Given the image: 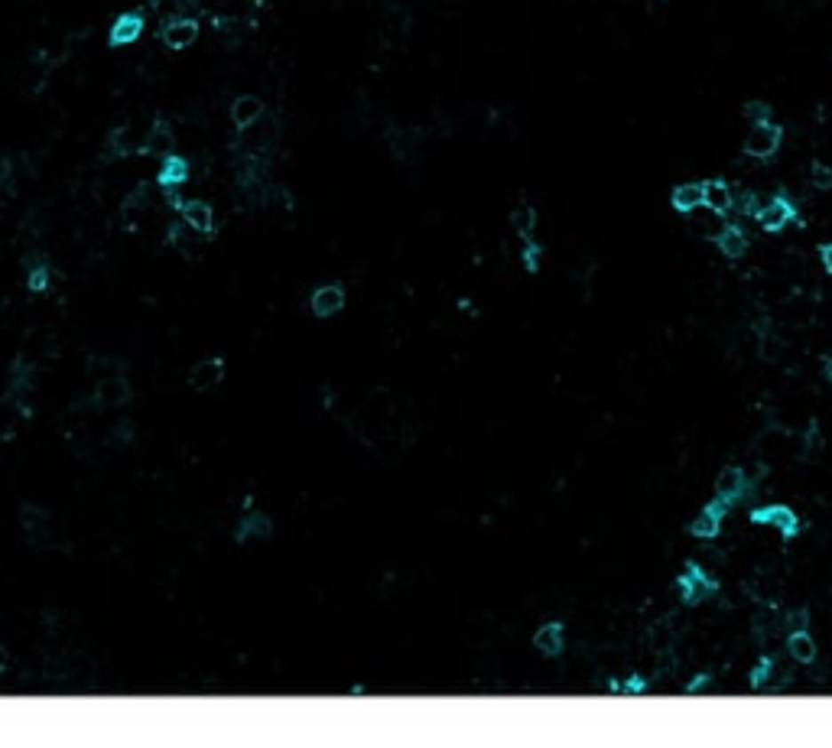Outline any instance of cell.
Here are the masks:
<instances>
[{
    "label": "cell",
    "instance_id": "27",
    "mask_svg": "<svg viewBox=\"0 0 832 748\" xmlns=\"http://www.w3.org/2000/svg\"><path fill=\"white\" fill-rule=\"evenodd\" d=\"M757 209H761V199H757V192H751V189H738V192H735V209H732V212H741L745 218H755Z\"/></svg>",
    "mask_w": 832,
    "mask_h": 748
},
{
    "label": "cell",
    "instance_id": "29",
    "mask_svg": "<svg viewBox=\"0 0 832 748\" xmlns=\"http://www.w3.org/2000/svg\"><path fill=\"white\" fill-rule=\"evenodd\" d=\"M810 182H813L820 192H829L832 189V166H829V163L816 160L813 166H810Z\"/></svg>",
    "mask_w": 832,
    "mask_h": 748
},
{
    "label": "cell",
    "instance_id": "13",
    "mask_svg": "<svg viewBox=\"0 0 832 748\" xmlns=\"http://www.w3.org/2000/svg\"><path fill=\"white\" fill-rule=\"evenodd\" d=\"M264 114H267L264 98L237 95L235 101H231V124H235L237 131H251V127H257V124L264 121Z\"/></svg>",
    "mask_w": 832,
    "mask_h": 748
},
{
    "label": "cell",
    "instance_id": "6",
    "mask_svg": "<svg viewBox=\"0 0 832 748\" xmlns=\"http://www.w3.org/2000/svg\"><path fill=\"white\" fill-rule=\"evenodd\" d=\"M780 143H784V127L777 121L751 124V131L745 137V157H751V160H771V157H777Z\"/></svg>",
    "mask_w": 832,
    "mask_h": 748
},
{
    "label": "cell",
    "instance_id": "15",
    "mask_svg": "<svg viewBox=\"0 0 832 748\" xmlns=\"http://www.w3.org/2000/svg\"><path fill=\"white\" fill-rule=\"evenodd\" d=\"M225 378V361L212 355V358H199L189 371V388L192 390H215Z\"/></svg>",
    "mask_w": 832,
    "mask_h": 748
},
{
    "label": "cell",
    "instance_id": "23",
    "mask_svg": "<svg viewBox=\"0 0 832 748\" xmlns=\"http://www.w3.org/2000/svg\"><path fill=\"white\" fill-rule=\"evenodd\" d=\"M511 228L520 235V241L533 237V231H537V209L530 202H520L517 209L511 212Z\"/></svg>",
    "mask_w": 832,
    "mask_h": 748
},
{
    "label": "cell",
    "instance_id": "19",
    "mask_svg": "<svg viewBox=\"0 0 832 748\" xmlns=\"http://www.w3.org/2000/svg\"><path fill=\"white\" fill-rule=\"evenodd\" d=\"M787 654L794 657L796 664H813L820 657V644L810 635V628H794L787 631Z\"/></svg>",
    "mask_w": 832,
    "mask_h": 748
},
{
    "label": "cell",
    "instance_id": "34",
    "mask_svg": "<svg viewBox=\"0 0 832 748\" xmlns=\"http://www.w3.org/2000/svg\"><path fill=\"white\" fill-rule=\"evenodd\" d=\"M829 378H832V368H829Z\"/></svg>",
    "mask_w": 832,
    "mask_h": 748
},
{
    "label": "cell",
    "instance_id": "12",
    "mask_svg": "<svg viewBox=\"0 0 832 748\" xmlns=\"http://www.w3.org/2000/svg\"><path fill=\"white\" fill-rule=\"evenodd\" d=\"M712 241L719 247V254L728 257V261H741L748 254V247H751V237H748V231L738 221H725Z\"/></svg>",
    "mask_w": 832,
    "mask_h": 748
},
{
    "label": "cell",
    "instance_id": "7",
    "mask_svg": "<svg viewBox=\"0 0 832 748\" xmlns=\"http://www.w3.org/2000/svg\"><path fill=\"white\" fill-rule=\"evenodd\" d=\"M199 36H202L199 20L189 17V13H172V17L166 20V23H163V29H160L163 46L172 49V52H182V49L196 46V39H199Z\"/></svg>",
    "mask_w": 832,
    "mask_h": 748
},
{
    "label": "cell",
    "instance_id": "16",
    "mask_svg": "<svg viewBox=\"0 0 832 748\" xmlns=\"http://www.w3.org/2000/svg\"><path fill=\"white\" fill-rule=\"evenodd\" d=\"M702 209L716 212V215H728L735 209V189L725 180H702Z\"/></svg>",
    "mask_w": 832,
    "mask_h": 748
},
{
    "label": "cell",
    "instance_id": "28",
    "mask_svg": "<svg viewBox=\"0 0 832 748\" xmlns=\"http://www.w3.org/2000/svg\"><path fill=\"white\" fill-rule=\"evenodd\" d=\"M520 257H524V270H527V274H537L540 261H543V247H540L533 237H524V254Z\"/></svg>",
    "mask_w": 832,
    "mask_h": 748
},
{
    "label": "cell",
    "instance_id": "17",
    "mask_svg": "<svg viewBox=\"0 0 832 748\" xmlns=\"http://www.w3.org/2000/svg\"><path fill=\"white\" fill-rule=\"evenodd\" d=\"M533 647L543 657H559V654L566 651V625L563 622H543L533 631Z\"/></svg>",
    "mask_w": 832,
    "mask_h": 748
},
{
    "label": "cell",
    "instance_id": "9",
    "mask_svg": "<svg viewBox=\"0 0 832 748\" xmlns=\"http://www.w3.org/2000/svg\"><path fill=\"white\" fill-rule=\"evenodd\" d=\"M143 29H147V17H143L140 10H124V13H117V17L111 20V27H108V46H114V49L133 46V43L143 36Z\"/></svg>",
    "mask_w": 832,
    "mask_h": 748
},
{
    "label": "cell",
    "instance_id": "26",
    "mask_svg": "<svg viewBox=\"0 0 832 748\" xmlns=\"http://www.w3.org/2000/svg\"><path fill=\"white\" fill-rule=\"evenodd\" d=\"M27 286H29V290H33V294H46L49 286H52V267H46V264L29 267V274H27Z\"/></svg>",
    "mask_w": 832,
    "mask_h": 748
},
{
    "label": "cell",
    "instance_id": "32",
    "mask_svg": "<svg viewBox=\"0 0 832 748\" xmlns=\"http://www.w3.org/2000/svg\"><path fill=\"white\" fill-rule=\"evenodd\" d=\"M820 264H823V270L832 277V241H826V245H820Z\"/></svg>",
    "mask_w": 832,
    "mask_h": 748
},
{
    "label": "cell",
    "instance_id": "20",
    "mask_svg": "<svg viewBox=\"0 0 832 748\" xmlns=\"http://www.w3.org/2000/svg\"><path fill=\"white\" fill-rule=\"evenodd\" d=\"M140 153H153V157H166V153H176V133L166 121H153L150 133L143 137Z\"/></svg>",
    "mask_w": 832,
    "mask_h": 748
},
{
    "label": "cell",
    "instance_id": "18",
    "mask_svg": "<svg viewBox=\"0 0 832 748\" xmlns=\"http://www.w3.org/2000/svg\"><path fill=\"white\" fill-rule=\"evenodd\" d=\"M670 209L676 215H692V212L702 209V180L680 182L670 189Z\"/></svg>",
    "mask_w": 832,
    "mask_h": 748
},
{
    "label": "cell",
    "instance_id": "31",
    "mask_svg": "<svg viewBox=\"0 0 832 748\" xmlns=\"http://www.w3.org/2000/svg\"><path fill=\"white\" fill-rule=\"evenodd\" d=\"M810 612L806 608H796V612H787V618H784V628L787 631H794V628H810Z\"/></svg>",
    "mask_w": 832,
    "mask_h": 748
},
{
    "label": "cell",
    "instance_id": "1",
    "mask_svg": "<svg viewBox=\"0 0 832 748\" xmlns=\"http://www.w3.org/2000/svg\"><path fill=\"white\" fill-rule=\"evenodd\" d=\"M673 589H676V596H680L683 606H700L706 596H716V592H719V579L709 576L702 563L690 559V563H686V569H683L680 576H676Z\"/></svg>",
    "mask_w": 832,
    "mask_h": 748
},
{
    "label": "cell",
    "instance_id": "11",
    "mask_svg": "<svg viewBox=\"0 0 832 748\" xmlns=\"http://www.w3.org/2000/svg\"><path fill=\"white\" fill-rule=\"evenodd\" d=\"M309 310L316 319H332L345 310V286L341 284H322L312 290L309 296Z\"/></svg>",
    "mask_w": 832,
    "mask_h": 748
},
{
    "label": "cell",
    "instance_id": "30",
    "mask_svg": "<svg viewBox=\"0 0 832 748\" xmlns=\"http://www.w3.org/2000/svg\"><path fill=\"white\" fill-rule=\"evenodd\" d=\"M644 690H647V680H644L641 673H628L624 683L618 680V693H621V696H641Z\"/></svg>",
    "mask_w": 832,
    "mask_h": 748
},
{
    "label": "cell",
    "instance_id": "4",
    "mask_svg": "<svg viewBox=\"0 0 832 748\" xmlns=\"http://www.w3.org/2000/svg\"><path fill=\"white\" fill-rule=\"evenodd\" d=\"M748 521L757 524V527H771L784 540H796L800 534V514L790 508V504H764V508H755L748 514Z\"/></svg>",
    "mask_w": 832,
    "mask_h": 748
},
{
    "label": "cell",
    "instance_id": "3",
    "mask_svg": "<svg viewBox=\"0 0 832 748\" xmlns=\"http://www.w3.org/2000/svg\"><path fill=\"white\" fill-rule=\"evenodd\" d=\"M755 479L748 475L745 465H725L719 475H716V498H719L722 504H728V508H735L738 502H745L748 495L755 492Z\"/></svg>",
    "mask_w": 832,
    "mask_h": 748
},
{
    "label": "cell",
    "instance_id": "22",
    "mask_svg": "<svg viewBox=\"0 0 832 748\" xmlns=\"http://www.w3.org/2000/svg\"><path fill=\"white\" fill-rule=\"evenodd\" d=\"M140 143L143 141H137L133 127H127V124H121V127H114V131L108 133V150H111L114 157H131V153H140Z\"/></svg>",
    "mask_w": 832,
    "mask_h": 748
},
{
    "label": "cell",
    "instance_id": "24",
    "mask_svg": "<svg viewBox=\"0 0 832 748\" xmlns=\"http://www.w3.org/2000/svg\"><path fill=\"white\" fill-rule=\"evenodd\" d=\"M774 673H777V661L774 657H757V664L751 667V673H748V687L751 690H764L767 683L774 680Z\"/></svg>",
    "mask_w": 832,
    "mask_h": 748
},
{
    "label": "cell",
    "instance_id": "33",
    "mask_svg": "<svg viewBox=\"0 0 832 748\" xmlns=\"http://www.w3.org/2000/svg\"><path fill=\"white\" fill-rule=\"evenodd\" d=\"M702 687H709V673H700L692 683H686V693H696V690H702Z\"/></svg>",
    "mask_w": 832,
    "mask_h": 748
},
{
    "label": "cell",
    "instance_id": "21",
    "mask_svg": "<svg viewBox=\"0 0 832 748\" xmlns=\"http://www.w3.org/2000/svg\"><path fill=\"white\" fill-rule=\"evenodd\" d=\"M270 534H274V521H270V514L251 511V514H244V518H241L235 537L241 540V543H247V540H267Z\"/></svg>",
    "mask_w": 832,
    "mask_h": 748
},
{
    "label": "cell",
    "instance_id": "25",
    "mask_svg": "<svg viewBox=\"0 0 832 748\" xmlns=\"http://www.w3.org/2000/svg\"><path fill=\"white\" fill-rule=\"evenodd\" d=\"M741 117H745L748 124L774 121V108H771V101H767V98H748L745 105H741Z\"/></svg>",
    "mask_w": 832,
    "mask_h": 748
},
{
    "label": "cell",
    "instance_id": "10",
    "mask_svg": "<svg viewBox=\"0 0 832 748\" xmlns=\"http://www.w3.org/2000/svg\"><path fill=\"white\" fill-rule=\"evenodd\" d=\"M189 160L182 153H166L160 157V166H156V186L166 192H176L189 182Z\"/></svg>",
    "mask_w": 832,
    "mask_h": 748
},
{
    "label": "cell",
    "instance_id": "2",
    "mask_svg": "<svg viewBox=\"0 0 832 748\" xmlns=\"http://www.w3.org/2000/svg\"><path fill=\"white\" fill-rule=\"evenodd\" d=\"M755 221L761 225L764 235H780L784 228H790L796 221V202L787 196V192H777L767 202H761Z\"/></svg>",
    "mask_w": 832,
    "mask_h": 748
},
{
    "label": "cell",
    "instance_id": "14",
    "mask_svg": "<svg viewBox=\"0 0 832 748\" xmlns=\"http://www.w3.org/2000/svg\"><path fill=\"white\" fill-rule=\"evenodd\" d=\"M131 400V381L114 374V378H101L95 388V407L101 410H117Z\"/></svg>",
    "mask_w": 832,
    "mask_h": 748
},
{
    "label": "cell",
    "instance_id": "8",
    "mask_svg": "<svg viewBox=\"0 0 832 748\" xmlns=\"http://www.w3.org/2000/svg\"><path fill=\"white\" fill-rule=\"evenodd\" d=\"M732 511L728 504H722L719 498H712V502H706L702 504V511L696 514L690 521V537H696V540H719V534H722V524H725V514Z\"/></svg>",
    "mask_w": 832,
    "mask_h": 748
},
{
    "label": "cell",
    "instance_id": "5",
    "mask_svg": "<svg viewBox=\"0 0 832 748\" xmlns=\"http://www.w3.org/2000/svg\"><path fill=\"white\" fill-rule=\"evenodd\" d=\"M166 196H170V202L176 205V212H180V218H182V225L189 228V231H196V235H202V237L215 235V209H212V202L180 199L176 192H166Z\"/></svg>",
    "mask_w": 832,
    "mask_h": 748
}]
</instances>
